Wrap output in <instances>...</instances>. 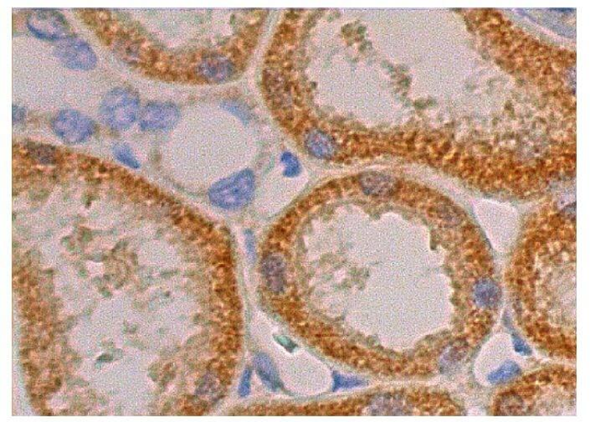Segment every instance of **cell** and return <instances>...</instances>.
Listing matches in <instances>:
<instances>
[{
    "label": "cell",
    "instance_id": "8fae6325",
    "mask_svg": "<svg viewBox=\"0 0 590 422\" xmlns=\"http://www.w3.org/2000/svg\"><path fill=\"white\" fill-rule=\"evenodd\" d=\"M501 298L499 288L489 280H483L475 287L474 299L480 307L492 308L496 307Z\"/></svg>",
    "mask_w": 590,
    "mask_h": 422
},
{
    "label": "cell",
    "instance_id": "5b68a950",
    "mask_svg": "<svg viewBox=\"0 0 590 422\" xmlns=\"http://www.w3.org/2000/svg\"><path fill=\"white\" fill-rule=\"evenodd\" d=\"M56 54L61 63L70 69L88 70L95 68L96 56L85 41L71 37L58 45Z\"/></svg>",
    "mask_w": 590,
    "mask_h": 422
},
{
    "label": "cell",
    "instance_id": "d6986e66",
    "mask_svg": "<svg viewBox=\"0 0 590 422\" xmlns=\"http://www.w3.org/2000/svg\"><path fill=\"white\" fill-rule=\"evenodd\" d=\"M24 114L25 112L23 108L18 106L13 107V120H14V123H18L20 122L21 120H23Z\"/></svg>",
    "mask_w": 590,
    "mask_h": 422
},
{
    "label": "cell",
    "instance_id": "9c48e42d",
    "mask_svg": "<svg viewBox=\"0 0 590 422\" xmlns=\"http://www.w3.org/2000/svg\"><path fill=\"white\" fill-rule=\"evenodd\" d=\"M305 146L312 156L329 158L336 153V144L331 137L321 131H311L305 136Z\"/></svg>",
    "mask_w": 590,
    "mask_h": 422
},
{
    "label": "cell",
    "instance_id": "52a82bcc",
    "mask_svg": "<svg viewBox=\"0 0 590 422\" xmlns=\"http://www.w3.org/2000/svg\"><path fill=\"white\" fill-rule=\"evenodd\" d=\"M262 271L266 285L274 294L283 292L286 286L285 264L282 259L275 256H268L262 262Z\"/></svg>",
    "mask_w": 590,
    "mask_h": 422
},
{
    "label": "cell",
    "instance_id": "8992f818",
    "mask_svg": "<svg viewBox=\"0 0 590 422\" xmlns=\"http://www.w3.org/2000/svg\"><path fill=\"white\" fill-rule=\"evenodd\" d=\"M180 118L174 104L153 103L146 105L140 116V127L146 131H166L174 128Z\"/></svg>",
    "mask_w": 590,
    "mask_h": 422
},
{
    "label": "cell",
    "instance_id": "ffe728a7",
    "mask_svg": "<svg viewBox=\"0 0 590 422\" xmlns=\"http://www.w3.org/2000/svg\"><path fill=\"white\" fill-rule=\"evenodd\" d=\"M276 340H278L280 345L285 347L287 350L292 351L296 348V345L292 340H289V338L280 336L276 337Z\"/></svg>",
    "mask_w": 590,
    "mask_h": 422
},
{
    "label": "cell",
    "instance_id": "5bb4252c",
    "mask_svg": "<svg viewBox=\"0 0 590 422\" xmlns=\"http://www.w3.org/2000/svg\"><path fill=\"white\" fill-rule=\"evenodd\" d=\"M32 153L33 158L39 160L44 164H52L56 161V150L50 146L43 144L32 145V148L29 149Z\"/></svg>",
    "mask_w": 590,
    "mask_h": 422
},
{
    "label": "cell",
    "instance_id": "277c9868",
    "mask_svg": "<svg viewBox=\"0 0 590 422\" xmlns=\"http://www.w3.org/2000/svg\"><path fill=\"white\" fill-rule=\"evenodd\" d=\"M27 27L39 38L57 40L70 32L69 23L60 12L50 9L35 10L29 13Z\"/></svg>",
    "mask_w": 590,
    "mask_h": 422
},
{
    "label": "cell",
    "instance_id": "30bf717a",
    "mask_svg": "<svg viewBox=\"0 0 590 422\" xmlns=\"http://www.w3.org/2000/svg\"><path fill=\"white\" fill-rule=\"evenodd\" d=\"M255 370L262 382L272 391H278L282 383L274 363L267 354L259 353L255 358Z\"/></svg>",
    "mask_w": 590,
    "mask_h": 422
},
{
    "label": "cell",
    "instance_id": "7a4b0ae2",
    "mask_svg": "<svg viewBox=\"0 0 590 422\" xmlns=\"http://www.w3.org/2000/svg\"><path fill=\"white\" fill-rule=\"evenodd\" d=\"M255 187L254 174L246 169L216 183L209 190V196L215 206L234 210L250 202Z\"/></svg>",
    "mask_w": 590,
    "mask_h": 422
},
{
    "label": "cell",
    "instance_id": "3957f363",
    "mask_svg": "<svg viewBox=\"0 0 590 422\" xmlns=\"http://www.w3.org/2000/svg\"><path fill=\"white\" fill-rule=\"evenodd\" d=\"M52 130L65 143H83L93 135L96 124L90 118L74 110H63L54 116Z\"/></svg>",
    "mask_w": 590,
    "mask_h": 422
},
{
    "label": "cell",
    "instance_id": "ac0fdd59",
    "mask_svg": "<svg viewBox=\"0 0 590 422\" xmlns=\"http://www.w3.org/2000/svg\"><path fill=\"white\" fill-rule=\"evenodd\" d=\"M513 341L516 352L522 355H530L531 354L529 346L517 333H513Z\"/></svg>",
    "mask_w": 590,
    "mask_h": 422
},
{
    "label": "cell",
    "instance_id": "2e32d148",
    "mask_svg": "<svg viewBox=\"0 0 590 422\" xmlns=\"http://www.w3.org/2000/svg\"><path fill=\"white\" fill-rule=\"evenodd\" d=\"M282 161L286 165L285 175L287 177H294L300 172V165L296 158L290 153H285L282 157Z\"/></svg>",
    "mask_w": 590,
    "mask_h": 422
},
{
    "label": "cell",
    "instance_id": "6da1fadb",
    "mask_svg": "<svg viewBox=\"0 0 590 422\" xmlns=\"http://www.w3.org/2000/svg\"><path fill=\"white\" fill-rule=\"evenodd\" d=\"M139 110V98L128 87H116L100 103V119L113 130H127L135 122Z\"/></svg>",
    "mask_w": 590,
    "mask_h": 422
},
{
    "label": "cell",
    "instance_id": "4fadbf2b",
    "mask_svg": "<svg viewBox=\"0 0 590 422\" xmlns=\"http://www.w3.org/2000/svg\"><path fill=\"white\" fill-rule=\"evenodd\" d=\"M112 151L116 160L123 163L125 165L131 167L133 169L139 168V163H138L137 158L133 156V153L127 145L116 144L113 146Z\"/></svg>",
    "mask_w": 590,
    "mask_h": 422
},
{
    "label": "cell",
    "instance_id": "9a60e30c",
    "mask_svg": "<svg viewBox=\"0 0 590 422\" xmlns=\"http://www.w3.org/2000/svg\"><path fill=\"white\" fill-rule=\"evenodd\" d=\"M333 391H338L339 389H347L361 386L365 384L363 379L355 377H346L338 373L333 374Z\"/></svg>",
    "mask_w": 590,
    "mask_h": 422
},
{
    "label": "cell",
    "instance_id": "7c38bea8",
    "mask_svg": "<svg viewBox=\"0 0 590 422\" xmlns=\"http://www.w3.org/2000/svg\"><path fill=\"white\" fill-rule=\"evenodd\" d=\"M521 374V369L513 361H506L499 369L488 375L489 382L492 384H501L510 382Z\"/></svg>",
    "mask_w": 590,
    "mask_h": 422
},
{
    "label": "cell",
    "instance_id": "ba28073f",
    "mask_svg": "<svg viewBox=\"0 0 590 422\" xmlns=\"http://www.w3.org/2000/svg\"><path fill=\"white\" fill-rule=\"evenodd\" d=\"M360 186L368 195L388 196L395 191V183L386 175L379 173H366L359 178Z\"/></svg>",
    "mask_w": 590,
    "mask_h": 422
},
{
    "label": "cell",
    "instance_id": "e0dca14e",
    "mask_svg": "<svg viewBox=\"0 0 590 422\" xmlns=\"http://www.w3.org/2000/svg\"><path fill=\"white\" fill-rule=\"evenodd\" d=\"M251 370L246 369L243 374L240 386H239V395L241 397H246L250 394V391Z\"/></svg>",
    "mask_w": 590,
    "mask_h": 422
}]
</instances>
